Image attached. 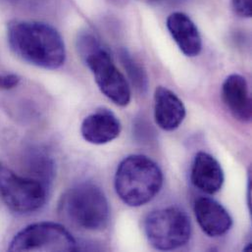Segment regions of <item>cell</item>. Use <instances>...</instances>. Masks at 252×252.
<instances>
[{"instance_id":"6da1fadb","label":"cell","mask_w":252,"mask_h":252,"mask_svg":"<svg viewBox=\"0 0 252 252\" xmlns=\"http://www.w3.org/2000/svg\"><path fill=\"white\" fill-rule=\"evenodd\" d=\"M8 42L16 55L39 68L58 69L66 59V48L61 34L45 23H11L8 27Z\"/></svg>"},{"instance_id":"7a4b0ae2","label":"cell","mask_w":252,"mask_h":252,"mask_svg":"<svg viewBox=\"0 0 252 252\" xmlns=\"http://www.w3.org/2000/svg\"><path fill=\"white\" fill-rule=\"evenodd\" d=\"M163 182V173L156 162L145 155L132 154L119 164L114 185L118 196L125 204L139 207L159 193Z\"/></svg>"},{"instance_id":"3957f363","label":"cell","mask_w":252,"mask_h":252,"mask_svg":"<svg viewBox=\"0 0 252 252\" xmlns=\"http://www.w3.org/2000/svg\"><path fill=\"white\" fill-rule=\"evenodd\" d=\"M59 215L72 226L86 231H101L108 225L110 208L103 190L93 183H80L60 198Z\"/></svg>"},{"instance_id":"277c9868","label":"cell","mask_w":252,"mask_h":252,"mask_svg":"<svg viewBox=\"0 0 252 252\" xmlns=\"http://www.w3.org/2000/svg\"><path fill=\"white\" fill-rule=\"evenodd\" d=\"M79 51L94 74L100 92L116 105L126 106L131 97L130 88L110 53L90 33L80 37Z\"/></svg>"},{"instance_id":"5b68a950","label":"cell","mask_w":252,"mask_h":252,"mask_svg":"<svg viewBox=\"0 0 252 252\" xmlns=\"http://www.w3.org/2000/svg\"><path fill=\"white\" fill-rule=\"evenodd\" d=\"M148 243L157 251H174L186 246L191 237V223L181 208L169 206L152 211L144 220Z\"/></svg>"},{"instance_id":"8992f818","label":"cell","mask_w":252,"mask_h":252,"mask_svg":"<svg viewBox=\"0 0 252 252\" xmlns=\"http://www.w3.org/2000/svg\"><path fill=\"white\" fill-rule=\"evenodd\" d=\"M45 183L23 177L0 162V199L13 212L30 214L39 210L47 199Z\"/></svg>"},{"instance_id":"52a82bcc","label":"cell","mask_w":252,"mask_h":252,"mask_svg":"<svg viewBox=\"0 0 252 252\" xmlns=\"http://www.w3.org/2000/svg\"><path fill=\"white\" fill-rule=\"evenodd\" d=\"M10 252H77V241L62 225L53 222L32 224L12 240Z\"/></svg>"},{"instance_id":"ba28073f","label":"cell","mask_w":252,"mask_h":252,"mask_svg":"<svg viewBox=\"0 0 252 252\" xmlns=\"http://www.w3.org/2000/svg\"><path fill=\"white\" fill-rule=\"evenodd\" d=\"M193 211L199 227L208 237H222L233 226V219L228 210L211 197L197 198L194 202Z\"/></svg>"},{"instance_id":"9c48e42d","label":"cell","mask_w":252,"mask_h":252,"mask_svg":"<svg viewBox=\"0 0 252 252\" xmlns=\"http://www.w3.org/2000/svg\"><path fill=\"white\" fill-rule=\"evenodd\" d=\"M222 98L235 119L242 123L252 121V96L245 77L240 74L227 77L222 86Z\"/></svg>"},{"instance_id":"30bf717a","label":"cell","mask_w":252,"mask_h":252,"mask_svg":"<svg viewBox=\"0 0 252 252\" xmlns=\"http://www.w3.org/2000/svg\"><path fill=\"white\" fill-rule=\"evenodd\" d=\"M122 130L118 117L108 109H99L86 117L81 126L84 139L92 144L102 145L116 139Z\"/></svg>"},{"instance_id":"8fae6325","label":"cell","mask_w":252,"mask_h":252,"mask_svg":"<svg viewBox=\"0 0 252 252\" xmlns=\"http://www.w3.org/2000/svg\"><path fill=\"white\" fill-rule=\"evenodd\" d=\"M190 180L198 190L206 194H215L222 189L225 176L221 164L215 157L199 151L191 165Z\"/></svg>"},{"instance_id":"7c38bea8","label":"cell","mask_w":252,"mask_h":252,"mask_svg":"<svg viewBox=\"0 0 252 252\" xmlns=\"http://www.w3.org/2000/svg\"><path fill=\"white\" fill-rule=\"evenodd\" d=\"M186 107L179 96L165 87H158L154 93V119L166 131L177 129L186 118Z\"/></svg>"},{"instance_id":"4fadbf2b","label":"cell","mask_w":252,"mask_h":252,"mask_svg":"<svg viewBox=\"0 0 252 252\" xmlns=\"http://www.w3.org/2000/svg\"><path fill=\"white\" fill-rule=\"evenodd\" d=\"M167 28L180 50L189 57L198 55L202 49L199 31L185 13L174 12L167 18Z\"/></svg>"},{"instance_id":"5bb4252c","label":"cell","mask_w":252,"mask_h":252,"mask_svg":"<svg viewBox=\"0 0 252 252\" xmlns=\"http://www.w3.org/2000/svg\"><path fill=\"white\" fill-rule=\"evenodd\" d=\"M120 59L124 68L126 70V73L131 83L140 92H145L147 89L148 80L143 68L130 56V54L125 49H122L120 51Z\"/></svg>"},{"instance_id":"9a60e30c","label":"cell","mask_w":252,"mask_h":252,"mask_svg":"<svg viewBox=\"0 0 252 252\" xmlns=\"http://www.w3.org/2000/svg\"><path fill=\"white\" fill-rule=\"evenodd\" d=\"M235 13L241 17L251 18L252 15V0H232Z\"/></svg>"},{"instance_id":"2e32d148","label":"cell","mask_w":252,"mask_h":252,"mask_svg":"<svg viewBox=\"0 0 252 252\" xmlns=\"http://www.w3.org/2000/svg\"><path fill=\"white\" fill-rule=\"evenodd\" d=\"M21 79L15 74H2L0 75V90H11L16 88Z\"/></svg>"},{"instance_id":"e0dca14e","label":"cell","mask_w":252,"mask_h":252,"mask_svg":"<svg viewBox=\"0 0 252 252\" xmlns=\"http://www.w3.org/2000/svg\"><path fill=\"white\" fill-rule=\"evenodd\" d=\"M142 1L147 3H159V2H163L164 0H142Z\"/></svg>"},{"instance_id":"ac0fdd59","label":"cell","mask_w":252,"mask_h":252,"mask_svg":"<svg viewBox=\"0 0 252 252\" xmlns=\"http://www.w3.org/2000/svg\"><path fill=\"white\" fill-rule=\"evenodd\" d=\"M6 1H9V2H16V1H19V0H6Z\"/></svg>"}]
</instances>
